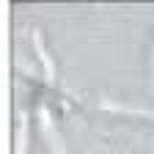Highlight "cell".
<instances>
[{
  "mask_svg": "<svg viewBox=\"0 0 154 154\" xmlns=\"http://www.w3.org/2000/svg\"><path fill=\"white\" fill-rule=\"evenodd\" d=\"M42 129H44V138H47V143L52 146V154H66V149H63V140H61V132L55 129L50 110H42Z\"/></svg>",
  "mask_w": 154,
  "mask_h": 154,
  "instance_id": "obj_1",
  "label": "cell"
},
{
  "mask_svg": "<svg viewBox=\"0 0 154 154\" xmlns=\"http://www.w3.org/2000/svg\"><path fill=\"white\" fill-rule=\"evenodd\" d=\"M25 140H28V132H25V124H22V119H19L17 138H14V154H25Z\"/></svg>",
  "mask_w": 154,
  "mask_h": 154,
  "instance_id": "obj_4",
  "label": "cell"
},
{
  "mask_svg": "<svg viewBox=\"0 0 154 154\" xmlns=\"http://www.w3.org/2000/svg\"><path fill=\"white\" fill-rule=\"evenodd\" d=\"M102 110H110V113H129V116H140V119H154V107L151 110H143V107H124V105H116V102H102Z\"/></svg>",
  "mask_w": 154,
  "mask_h": 154,
  "instance_id": "obj_3",
  "label": "cell"
},
{
  "mask_svg": "<svg viewBox=\"0 0 154 154\" xmlns=\"http://www.w3.org/2000/svg\"><path fill=\"white\" fill-rule=\"evenodd\" d=\"M33 47H36L38 58H42V63H44L47 83H55V66H52V58H50V52L44 50V42H42V33H38V30H33Z\"/></svg>",
  "mask_w": 154,
  "mask_h": 154,
  "instance_id": "obj_2",
  "label": "cell"
},
{
  "mask_svg": "<svg viewBox=\"0 0 154 154\" xmlns=\"http://www.w3.org/2000/svg\"><path fill=\"white\" fill-rule=\"evenodd\" d=\"M151 85H154V52H151Z\"/></svg>",
  "mask_w": 154,
  "mask_h": 154,
  "instance_id": "obj_5",
  "label": "cell"
}]
</instances>
